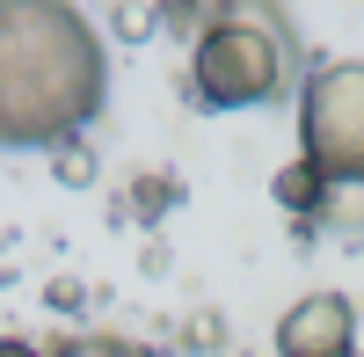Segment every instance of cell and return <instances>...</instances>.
<instances>
[{
    "label": "cell",
    "instance_id": "3",
    "mask_svg": "<svg viewBox=\"0 0 364 357\" xmlns=\"http://www.w3.org/2000/svg\"><path fill=\"white\" fill-rule=\"evenodd\" d=\"M299 154L336 183H364V58H336L306 80L299 102Z\"/></svg>",
    "mask_w": 364,
    "mask_h": 357
},
{
    "label": "cell",
    "instance_id": "8",
    "mask_svg": "<svg viewBox=\"0 0 364 357\" xmlns=\"http://www.w3.org/2000/svg\"><path fill=\"white\" fill-rule=\"evenodd\" d=\"M0 357H44L37 343H0Z\"/></svg>",
    "mask_w": 364,
    "mask_h": 357
},
{
    "label": "cell",
    "instance_id": "2",
    "mask_svg": "<svg viewBox=\"0 0 364 357\" xmlns=\"http://www.w3.org/2000/svg\"><path fill=\"white\" fill-rule=\"evenodd\" d=\"M291 87V29L277 0H226L190 44V95L204 110H255Z\"/></svg>",
    "mask_w": 364,
    "mask_h": 357
},
{
    "label": "cell",
    "instance_id": "9",
    "mask_svg": "<svg viewBox=\"0 0 364 357\" xmlns=\"http://www.w3.org/2000/svg\"><path fill=\"white\" fill-rule=\"evenodd\" d=\"M350 357H357V350H350Z\"/></svg>",
    "mask_w": 364,
    "mask_h": 357
},
{
    "label": "cell",
    "instance_id": "7",
    "mask_svg": "<svg viewBox=\"0 0 364 357\" xmlns=\"http://www.w3.org/2000/svg\"><path fill=\"white\" fill-rule=\"evenodd\" d=\"M58 175H73V183H87V154H80V146L66 139V146H58Z\"/></svg>",
    "mask_w": 364,
    "mask_h": 357
},
{
    "label": "cell",
    "instance_id": "4",
    "mask_svg": "<svg viewBox=\"0 0 364 357\" xmlns=\"http://www.w3.org/2000/svg\"><path fill=\"white\" fill-rule=\"evenodd\" d=\"M357 350V314L343 292H314L277 321V357H350Z\"/></svg>",
    "mask_w": 364,
    "mask_h": 357
},
{
    "label": "cell",
    "instance_id": "5",
    "mask_svg": "<svg viewBox=\"0 0 364 357\" xmlns=\"http://www.w3.org/2000/svg\"><path fill=\"white\" fill-rule=\"evenodd\" d=\"M336 175H328V168H314L306 154H299V161H284L277 168V204H284V212H306V219H328V204H336Z\"/></svg>",
    "mask_w": 364,
    "mask_h": 357
},
{
    "label": "cell",
    "instance_id": "6",
    "mask_svg": "<svg viewBox=\"0 0 364 357\" xmlns=\"http://www.w3.org/2000/svg\"><path fill=\"white\" fill-rule=\"evenodd\" d=\"M51 357H146V350L124 343V336H73V343H58Z\"/></svg>",
    "mask_w": 364,
    "mask_h": 357
},
{
    "label": "cell",
    "instance_id": "1",
    "mask_svg": "<svg viewBox=\"0 0 364 357\" xmlns=\"http://www.w3.org/2000/svg\"><path fill=\"white\" fill-rule=\"evenodd\" d=\"M102 110V44L73 0H0V132L8 146H66Z\"/></svg>",
    "mask_w": 364,
    "mask_h": 357
}]
</instances>
